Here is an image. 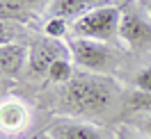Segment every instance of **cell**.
Wrapping results in <instances>:
<instances>
[{"label":"cell","instance_id":"2","mask_svg":"<svg viewBox=\"0 0 151 139\" xmlns=\"http://www.w3.org/2000/svg\"><path fill=\"white\" fill-rule=\"evenodd\" d=\"M119 21H122V9L114 5H101L85 14L83 19L71 23L73 37L80 39H92V41H112L119 37Z\"/></svg>","mask_w":151,"mask_h":139},{"label":"cell","instance_id":"10","mask_svg":"<svg viewBox=\"0 0 151 139\" xmlns=\"http://www.w3.org/2000/svg\"><path fill=\"white\" fill-rule=\"evenodd\" d=\"M46 78L55 84H62V87H64L66 82H71V80H73V59H71V57L57 59L55 64L48 68Z\"/></svg>","mask_w":151,"mask_h":139},{"label":"cell","instance_id":"12","mask_svg":"<svg viewBox=\"0 0 151 139\" xmlns=\"http://www.w3.org/2000/svg\"><path fill=\"white\" fill-rule=\"evenodd\" d=\"M128 107H131L133 112H147V114H151V93L135 91L131 98H128Z\"/></svg>","mask_w":151,"mask_h":139},{"label":"cell","instance_id":"18","mask_svg":"<svg viewBox=\"0 0 151 139\" xmlns=\"http://www.w3.org/2000/svg\"><path fill=\"white\" fill-rule=\"evenodd\" d=\"M0 91H2V84H0Z\"/></svg>","mask_w":151,"mask_h":139},{"label":"cell","instance_id":"3","mask_svg":"<svg viewBox=\"0 0 151 139\" xmlns=\"http://www.w3.org/2000/svg\"><path fill=\"white\" fill-rule=\"evenodd\" d=\"M119 41L133 53H149L151 50V19L144 7L142 9L135 5L122 7Z\"/></svg>","mask_w":151,"mask_h":139},{"label":"cell","instance_id":"16","mask_svg":"<svg viewBox=\"0 0 151 139\" xmlns=\"http://www.w3.org/2000/svg\"><path fill=\"white\" fill-rule=\"evenodd\" d=\"M137 128H140V132L147 139H151V114H147V116H142V119L137 121Z\"/></svg>","mask_w":151,"mask_h":139},{"label":"cell","instance_id":"14","mask_svg":"<svg viewBox=\"0 0 151 139\" xmlns=\"http://www.w3.org/2000/svg\"><path fill=\"white\" fill-rule=\"evenodd\" d=\"M16 37H19V28H14L7 19H0V46L16 43Z\"/></svg>","mask_w":151,"mask_h":139},{"label":"cell","instance_id":"6","mask_svg":"<svg viewBox=\"0 0 151 139\" xmlns=\"http://www.w3.org/2000/svg\"><path fill=\"white\" fill-rule=\"evenodd\" d=\"M62 57H71L69 46L60 43L57 39H39L30 46V55H28V73L32 78L37 75H46L48 68L55 64Z\"/></svg>","mask_w":151,"mask_h":139},{"label":"cell","instance_id":"11","mask_svg":"<svg viewBox=\"0 0 151 139\" xmlns=\"http://www.w3.org/2000/svg\"><path fill=\"white\" fill-rule=\"evenodd\" d=\"M44 32H46L48 39H62V37H66L69 25H66L64 19H48L46 25H44Z\"/></svg>","mask_w":151,"mask_h":139},{"label":"cell","instance_id":"7","mask_svg":"<svg viewBox=\"0 0 151 139\" xmlns=\"http://www.w3.org/2000/svg\"><path fill=\"white\" fill-rule=\"evenodd\" d=\"M101 5H105V2H101V0H50V5L46 7V16L48 19L78 21Z\"/></svg>","mask_w":151,"mask_h":139},{"label":"cell","instance_id":"15","mask_svg":"<svg viewBox=\"0 0 151 139\" xmlns=\"http://www.w3.org/2000/svg\"><path fill=\"white\" fill-rule=\"evenodd\" d=\"M114 139H142V137H137L135 132H131L126 125H117L114 128Z\"/></svg>","mask_w":151,"mask_h":139},{"label":"cell","instance_id":"5","mask_svg":"<svg viewBox=\"0 0 151 139\" xmlns=\"http://www.w3.org/2000/svg\"><path fill=\"white\" fill-rule=\"evenodd\" d=\"M48 139H114V132L76 116H55L46 128Z\"/></svg>","mask_w":151,"mask_h":139},{"label":"cell","instance_id":"1","mask_svg":"<svg viewBox=\"0 0 151 139\" xmlns=\"http://www.w3.org/2000/svg\"><path fill=\"white\" fill-rule=\"evenodd\" d=\"M119 96V84L105 75H73L71 82L64 84L60 105L66 116H103L114 107Z\"/></svg>","mask_w":151,"mask_h":139},{"label":"cell","instance_id":"17","mask_svg":"<svg viewBox=\"0 0 151 139\" xmlns=\"http://www.w3.org/2000/svg\"><path fill=\"white\" fill-rule=\"evenodd\" d=\"M144 9H147V14H149V19H151V0H144Z\"/></svg>","mask_w":151,"mask_h":139},{"label":"cell","instance_id":"4","mask_svg":"<svg viewBox=\"0 0 151 139\" xmlns=\"http://www.w3.org/2000/svg\"><path fill=\"white\" fill-rule=\"evenodd\" d=\"M69 46V53H71V59H73L78 66H83L92 73H108L114 66L117 57H114V50L103 41H92V39H80V37H71L66 41Z\"/></svg>","mask_w":151,"mask_h":139},{"label":"cell","instance_id":"13","mask_svg":"<svg viewBox=\"0 0 151 139\" xmlns=\"http://www.w3.org/2000/svg\"><path fill=\"white\" fill-rule=\"evenodd\" d=\"M133 87H135L137 91L151 93V66H144L140 71H135V75H133Z\"/></svg>","mask_w":151,"mask_h":139},{"label":"cell","instance_id":"9","mask_svg":"<svg viewBox=\"0 0 151 139\" xmlns=\"http://www.w3.org/2000/svg\"><path fill=\"white\" fill-rule=\"evenodd\" d=\"M28 55L30 48L25 43H19V41L0 46V75H7V78L19 75L21 68L28 64Z\"/></svg>","mask_w":151,"mask_h":139},{"label":"cell","instance_id":"8","mask_svg":"<svg viewBox=\"0 0 151 139\" xmlns=\"http://www.w3.org/2000/svg\"><path fill=\"white\" fill-rule=\"evenodd\" d=\"M30 121V110L16 98L0 103V130L2 132H21Z\"/></svg>","mask_w":151,"mask_h":139}]
</instances>
